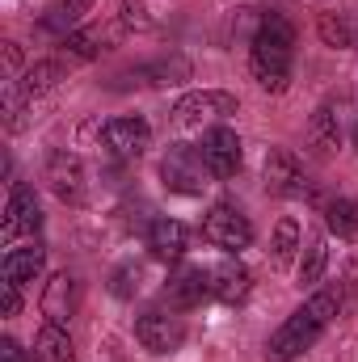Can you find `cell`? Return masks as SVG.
Masks as SVG:
<instances>
[{"instance_id":"obj_20","label":"cell","mask_w":358,"mask_h":362,"mask_svg":"<svg viewBox=\"0 0 358 362\" xmlns=\"http://www.w3.org/2000/svg\"><path fill=\"white\" fill-rule=\"evenodd\" d=\"M325 228H329L337 240H354L358 236V202L354 198H346V194L329 198V202H325Z\"/></svg>"},{"instance_id":"obj_27","label":"cell","mask_w":358,"mask_h":362,"mask_svg":"<svg viewBox=\"0 0 358 362\" xmlns=\"http://www.w3.org/2000/svg\"><path fill=\"white\" fill-rule=\"evenodd\" d=\"M93 4H97V0H59V4H55V17H51V21H55V25H76V21H81V17L89 13Z\"/></svg>"},{"instance_id":"obj_25","label":"cell","mask_w":358,"mask_h":362,"mask_svg":"<svg viewBox=\"0 0 358 362\" xmlns=\"http://www.w3.org/2000/svg\"><path fill=\"white\" fill-rule=\"evenodd\" d=\"M64 51H68L72 59H97V55H101V34H97V30H72V34L64 38Z\"/></svg>"},{"instance_id":"obj_3","label":"cell","mask_w":358,"mask_h":362,"mask_svg":"<svg viewBox=\"0 0 358 362\" xmlns=\"http://www.w3.org/2000/svg\"><path fill=\"white\" fill-rule=\"evenodd\" d=\"M202 240L215 245V249H224L228 257H236V253H245L253 245V223H249V215L241 206L215 202L207 211V219H202Z\"/></svg>"},{"instance_id":"obj_8","label":"cell","mask_w":358,"mask_h":362,"mask_svg":"<svg viewBox=\"0 0 358 362\" xmlns=\"http://www.w3.org/2000/svg\"><path fill=\"white\" fill-rule=\"evenodd\" d=\"M161 177L169 189H178V194H202V185H207V165H202V156H198V148H169L165 152V160H161Z\"/></svg>"},{"instance_id":"obj_11","label":"cell","mask_w":358,"mask_h":362,"mask_svg":"<svg viewBox=\"0 0 358 362\" xmlns=\"http://www.w3.org/2000/svg\"><path fill=\"white\" fill-rule=\"evenodd\" d=\"M47 181L55 189V198L64 202H85V160L68 148H55L47 156Z\"/></svg>"},{"instance_id":"obj_5","label":"cell","mask_w":358,"mask_h":362,"mask_svg":"<svg viewBox=\"0 0 358 362\" xmlns=\"http://www.w3.org/2000/svg\"><path fill=\"white\" fill-rule=\"evenodd\" d=\"M262 177H266V189L278 194V198H312V181H308L299 156L291 148H270Z\"/></svg>"},{"instance_id":"obj_9","label":"cell","mask_w":358,"mask_h":362,"mask_svg":"<svg viewBox=\"0 0 358 362\" xmlns=\"http://www.w3.org/2000/svg\"><path fill=\"white\" fill-rule=\"evenodd\" d=\"M135 341L152 354H173L185 341V320L173 312H144L135 320Z\"/></svg>"},{"instance_id":"obj_14","label":"cell","mask_w":358,"mask_h":362,"mask_svg":"<svg viewBox=\"0 0 358 362\" xmlns=\"http://www.w3.org/2000/svg\"><path fill=\"white\" fill-rule=\"evenodd\" d=\"M211 295V270H202V266H181L173 278H169V286H165V299L173 303V308H194V303H202Z\"/></svg>"},{"instance_id":"obj_6","label":"cell","mask_w":358,"mask_h":362,"mask_svg":"<svg viewBox=\"0 0 358 362\" xmlns=\"http://www.w3.org/2000/svg\"><path fill=\"white\" fill-rule=\"evenodd\" d=\"M198 156H202V165H207V173L215 181H228L236 177V169H241V135L232 131V127H207L202 131V144H198Z\"/></svg>"},{"instance_id":"obj_26","label":"cell","mask_w":358,"mask_h":362,"mask_svg":"<svg viewBox=\"0 0 358 362\" xmlns=\"http://www.w3.org/2000/svg\"><path fill=\"white\" fill-rule=\"evenodd\" d=\"M139 291V266H118L114 278H110V295H118V299H131Z\"/></svg>"},{"instance_id":"obj_15","label":"cell","mask_w":358,"mask_h":362,"mask_svg":"<svg viewBox=\"0 0 358 362\" xmlns=\"http://www.w3.org/2000/svg\"><path fill=\"white\" fill-rule=\"evenodd\" d=\"M249 286H253V274L245 270L236 257H224V262L211 270V295L224 299V303H241V299L249 295Z\"/></svg>"},{"instance_id":"obj_21","label":"cell","mask_w":358,"mask_h":362,"mask_svg":"<svg viewBox=\"0 0 358 362\" xmlns=\"http://www.w3.org/2000/svg\"><path fill=\"white\" fill-rule=\"evenodd\" d=\"M64 76H68L64 59H42V64H34V68L21 76V85H17V93H13V97H38V93L55 89Z\"/></svg>"},{"instance_id":"obj_12","label":"cell","mask_w":358,"mask_h":362,"mask_svg":"<svg viewBox=\"0 0 358 362\" xmlns=\"http://www.w3.org/2000/svg\"><path fill=\"white\" fill-rule=\"evenodd\" d=\"M76 303H81V282L72 274H55L47 282V291H42V316L51 325H68L72 312H76Z\"/></svg>"},{"instance_id":"obj_19","label":"cell","mask_w":358,"mask_h":362,"mask_svg":"<svg viewBox=\"0 0 358 362\" xmlns=\"http://www.w3.org/2000/svg\"><path fill=\"white\" fill-rule=\"evenodd\" d=\"M325 47H342V51H354L358 47V17L354 13H321L316 21Z\"/></svg>"},{"instance_id":"obj_16","label":"cell","mask_w":358,"mask_h":362,"mask_svg":"<svg viewBox=\"0 0 358 362\" xmlns=\"http://www.w3.org/2000/svg\"><path fill=\"white\" fill-rule=\"evenodd\" d=\"M185 245H190V232H185L181 219H152V228H148V249H152L161 262H178L181 253H185Z\"/></svg>"},{"instance_id":"obj_22","label":"cell","mask_w":358,"mask_h":362,"mask_svg":"<svg viewBox=\"0 0 358 362\" xmlns=\"http://www.w3.org/2000/svg\"><path fill=\"white\" fill-rule=\"evenodd\" d=\"M135 76H139L144 85H181V81H190V59H185V55H169V59L144 64Z\"/></svg>"},{"instance_id":"obj_17","label":"cell","mask_w":358,"mask_h":362,"mask_svg":"<svg viewBox=\"0 0 358 362\" xmlns=\"http://www.w3.org/2000/svg\"><path fill=\"white\" fill-rule=\"evenodd\" d=\"M47 266V249L42 245H30V249H8L4 253V262H0V270L8 282H17V286H25V282H34L38 274Z\"/></svg>"},{"instance_id":"obj_29","label":"cell","mask_w":358,"mask_h":362,"mask_svg":"<svg viewBox=\"0 0 358 362\" xmlns=\"http://www.w3.org/2000/svg\"><path fill=\"white\" fill-rule=\"evenodd\" d=\"M0 362H25V354H21V346H17L13 337H4V341H0Z\"/></svg>"},{"instance_id":"obj_28","label":"cell","mask_w":358,"mask_h":362,"mask_svg":"<svg viewBox=\"0 0 358 362\" xmlns=\"http://www.w3.org/2000/svg\"><path fill=\"white\" fill-rule=\"evenodd\" d=\"M17 308H21V291H17V282H0V312L4 316H17Z\"/></svg>"},{"instance_id":"obj_18","label":"cell","mask_w":358,"mask_h":362,"mask_svg":"<svg viewBox=\"0 0 358 362\" xmlns=\"http://www.w3.org/2000/svg\"><path fill=\"white\" fill-rule=\"evenodd\" d=\"M34 362H76V346L64 325H42L34 337Z\"/></svg>"},{"instance_id":"obj_1","label":"cell","mask_w":358,"mask_h":362,"mask_svg":"<svg viewBox=\"0 0 358 362\" xmlns=\"http://www.w3.org/2000/svg\"><path fill=\"white\" fill-rule=\"evenodd\" d=\"M346 291L342 286H316L266 341V362H295L304 350H312L321 341V333L333 325V316L342 312Z\"/></svg>"},{"instance_id":"obj_30","label":"cell","mask_w":358,"mask_h":362,"mask_svg":"<svg viewBox=\"0 0 358 362\" xmlns=\"http://www.w3.org/2000/svg\"><path fill=\"white\" fill-rule=\"evenodd\" d=\"M354 148H358V127H354Z\"/></svg>"},{"instance_id":"obj_10","label":"cell","mask_w":358,"mask_h":362,"mask_svg":"<svg viewBox=\"0 0 358 362\" xmlns=\"http://www.w3.org/2000/svg\"><path fill=\"white\" fill-rule=\"evenodd\" d=\"M101 144H105L110 156L135 160V156H144V148L152 144V127H148L144 118H110V122L101 127Z\"/></svg>"},{"instance_id":"obj_7","label":"cell","mask_w":358,"mask_h":362,"mask_svg":"<svg viewBox=\"0 0 358 362\" xmlns=\"http://www.w3.org/2000/svg\"><path fill=\"white\" fill-rule=\"evenodd\" d=\"M38 228H42V206H38V194H34V185L17 181V185L8 189V202H4V223H0V236H4V245H13L17 236H34Z\"/></svg>"},{"instance_id":"obj_23","label":"cell","mask_w":358,"mask_h":362,"mask_svg":"<svg viewBox=\"0 0 358 362\" xmlns=\"http://www.w3.org/2000/svg\"><path fill=\"white\" fill-rule=\"evenodd\" d=\"M295 253H299V223L295 219H278L274 240H270V266L274 270H287Z\"/></svg>"},{"instance_id":"obj_4","label":"cell","mask_w":358,"mask_h":362,"mask_svg":"<svg viewBox=\"0 0 358 362\" xmlns=\"http://www.w3.org/2000/svg\"><path fill=\"white\" fill-rule=\"evenodd\" d=\"M236 110H241V101L232 93L202 89V93H185L173 105V122H178L181 131H198V127H211V122H219V118H228Z\"/></svg>"},{"instance_id":"obj_2","label":"cell","mask_w":358,"mask_h":362,"mask_svg":"<svg viewBox=\"0 0 358 362\" xmlns=\"http://www.w3.org/2000/svg\"><path fill=\"white\" fill-rule=\"evenodd\" d=\"M291 59H295V25L282 13H266L249 38V68L253 81L266 93H287L291 85Z\"/></svg>"},{"instance_id":"obj_13","label":"cell","mask_w":358,"mask_h":362,"mask_svg":"<svg viewBox=\"0 0 358 362\" xmlns=\"http://www.w3.org/2000/svg\"><path fill=\"white\" fill-rule=\"evenodd\" d=\"M308 148L316 156H333L342 148V122H337V105L333 101H321L308 118Z\"/></svg>"},{"instance_id":"obj_24","label":"cell","mask_w":358,"mask_h":362,"mask_svg":"<svg viewBox=\"0 0 358 362\" xmlns=\"http://www.w3.org/2000/svg\"><path fill=\"white\" fill-rule=\"evenodd\" d=\"M325 266H329V249H325V236H312L304 257H299V286H316L325 278Z\"/></svg>"}]
</instances>
